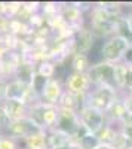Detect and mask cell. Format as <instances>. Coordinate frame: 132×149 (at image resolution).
Wrapping results in <instances>:
<instances>
[{
  "label": "cell",
  "mask_w": 132,
  "mask_h": 149,
  "mask_svg": "<svg viewBox=\"0 0 132 149\" xmlns=\"http://www.w3.org/2000/svg\"><path fill=\"white\" fill-rule=\"evenodd\" d=\"M104 115H105L107 122H110V124H119V125H120V124L128 118V112H126V107H125V103H123L122 94L113 102V104L109 107V110H107Z\"/></svg>",
  "instance_id": "12"
},
{
  "label": "cell",
  "mask_w": 132,
  "mask_h": 149,
  "mask_svg": "<svg viewBox=\"0 0 132 149\" xmlns=\"http://www.w3.org/2000/svg\"><path fill=\"white\" fill-rule=\"evenodd\" d=\"M19 143L21 142L9 137L5 133H3L2 137H0V149H19Z\"/></svg>",
  "instance_id": "23"
},
{
  "label": "cell",
  "mask_w": 132,
  "mask_h": 149,
  "mask_svg": "<svg viewBox=\"0 0 132 149\" xmlns=\"http://www.w3.org/2000/svg\"><path fill=\"white\" fill-rule=\"evenodd\" d=\"M126 94H128L129 97H132V86H131V88H128V90H126Z\"/></svg>",
  "instance_id": "33"
},
{
  "label": "cell",
  "mask_w": 132,
  "mask_h": 149,
  "mask_svg": "<svg viewBox=\"0 0 132 149\" xmlns=\"http://www.w3.org/2000/svg\"><path fill=\"white\" fill-rule=\"evenodd\" d=\"M79 128H80V119H79L77 112L59 107V118H58L55 130L61 131V133H65L73 139L76 136V133L79 131Z\"/></svg>",
  "instance_id": "9"
},
{
  "label": "cell",
  "mask_w": 132,
  "mask_h": 149,
  "mask_svg": "<svg viewBox=\"0 0 132 149\" xmlns=\"http://www.w3.org/2000/svg\"><path fill=\"white\" fill-rule=\"evenodd\" d=\"M56 70H58V66L54 64L49 60H43L36 66V73L43 76V78H46V79L56 78Z\"/></svg>",
  "instance_id": "19"
},
{
  "label": "cell",
  "mask_w": 132,
  "mask_h": 149,
  "mask_svg": "<svg viewBox=\"0 0 132 149\" xmlns=\"http://www.w3.org/2000/svg\"><path fill=\"white\" fill-rule=\"evenodd\" d=\"M91 67H92V61L86 54H74L70 58V72L88 73Z\"/></svg>",
  "instance_id": "15"
},
{
  "label": "cell",
  "mask_w": 132,
  "mask_h": 149,
  "mask_svg": "<svg viewBox=\"0 0 132 149\" xmlns=\"http://www.w3.org/2000/svg\"><path fill=\"white\" fill-rule=\"evenodd\" d=\"M6 88H8V81L0 78V104L6 100Z\"/></svg>",
  "instance_id": "27"
},
{
  "label": "cell",
  "mask_w": 132,
  "mask_h": 149,
  "mask_svg": "<svg viewBox=\"0 0 132 149\" xmlns=\"http://www.w3.org/2000/svg\"><path fill=\"white\" fill-rule=\"evenodd\" d=\"M21 145H22V149H47L46 148V133H45V130L27 137L24 142H21Z\"/></svg>",
  "instance_id": "18"
},
{
  "label": "cell",
  "mask_w": 132,
  "mask_h": 149,
  "mask_svg": "<svg viewBox=\"0 0 132 149\" xmlns=\"http://www.w3.org/2000/svg\"><path fill=\"white\" fill-rule=\"evenodd\" d=\"M46 133V148L47 149H61L71 143V137L65 133H61L55 128L45 130Z\"/></svg>",
  "instance_id": "13"
},
{
  "label": "cell",
  "mask_w": 132,
  "mask_h": 149,
  "mask_svg": "<svg viewBox=\"0 0 132 149\" xmlns=\"http://www.w3.org/2000/svg\"><path fill=\"white\" fill-rule=\"evenodd\" d=\"M132 86V69L128 70V78H126V90Z\"/></svg>",
  "instance_id": "31"
},
{
  "label": "cell",
  "mask_w": 132,
  "mask_h": 149,
  "mask_svg": "<svg viewBox=\"0 0 132 149\" xmlns=\"http://www.w3.org/2000/svg\"><path fill=\"white\" fill-rule=\"evenodd\" d=\"M77 145H79L80 149H97L101 145V142H100L97 134L88 131L86 134H83L82 137H80V140L77 142Z\"/></svg>",
  "instance_id": "20"
},
{
  "label": "cell",
  "mask_w": 132,
  "mask_h": 149,
  "mask_svg": "<svg viewBox=\"0 0 132 149\" xmlns=\"http://www.w3.org/2000/svg\"><path fill=\"white\" fill-rule=\"evenodd\" d=\"M64 88H65V91H70L79 97L85 98L88 95V93L92 90V86L88 79V73L68 72L64 79Z\"/></svg>",
  "instance_id": "7"
},
{
  "label": "cell",
  "mask_w": 132,
  "mask_h": 149,
  "mask_svg": "<svg viewBox=\"0 0 132 149\" xmlns=\"http://www.w3.org/2000/svg\"><path fill=\"white\" fill-rule=\"evenodd\" d=\"M122 98H123V103H125V107L128 112V116H132V97H129L126 93H123Z\"/></svg>",
  "instance_id": "28"
},
{
  "label": "cell",
  "mask_w": 132,
  "mask_h": 149,
  "mask_svg": "<svg viewBox=\"0 0 132 149\" xmlns=\"http://www.w3.org/2000/svg\"><path fill=\"white\" fill-rule=\"evenodd\" d=\"M119 95H120V93H119L114 86H109V85L94 86V88L88 93V95L85 97V104L105 113Z\"/></svg>",
  "instance_id": "2"
},
{
  "label": "cell",
  "mask_w": 132,
  "mask_h": 149,
  "mask_svg": "<svg viewBox=\"0 0 132 149\" xmlns=\"http://www.w3.org/2000/svg\"><path fill=\"white\" fill-rule=\"evenodd\" d=\"M79 119H80V124L85 127L89 133H94L97 134L105 124H107V119H105V115L102 112L94 109L88 104H83L79 110Z\"/></svg>",
  "instance_id": "6"
},
{
  "label": "cell",
  "mask_w": 132,
  "mask_h": 149,
  "mask_svg": "<svg viewBox=\"0 0 132 149\" xmlns=\"http://www.w3.org/2000/svg\"><path fill=\"white\" fill-rule=\"evenodd\" d=\"M9 22H10V19L0 15V36H6L10 33L9 31Z\"/></svg>",
  "instance_id": "26"
},
{
  "label": "cell",
  "mask_w": 132,
  "mask_h": 149,
  "mask_svg": "<svg viewBox=\"0 0 132 149\" xmlns=\"http://www.w3.org/2000/svg\"><path fill=\"white\" fill-rule=\"evenodd\" d=\"M91 9L85 8V3H61L59 15L65 26L73 33H76L86 26V15Z\"/></svg>",
  "instance_id": "3"
},
{
  "label": "cell",
  "mask_w": 132,
  "mask_h": 149,
  "mask_svg": "<svg viewBox=\"0 0 132 149\" xmlns=\"http://www.w3.org/2000/svg\"><path fill=\"white\" fill-rule=\"evenodd\" d=\"M111 148H113V149H131V148H129V143H128V140H126V137L123 136V133L120 131V128L117 130L114 139H113V142H111Z\"/></svg>",
  "instance_id": "22"
},
{
  "label": "cell",
  "mask_w": 132,
  "mask_h": 149,
  "mask_svg": "<svg viewBox=\"0 0 132 149\" xmlns=\"http://www.w3.org/2000/svg\"><path fill=\"white\" fill-rule=\"evenodd\" d=\"M9 118H8V115H6V112H5V109L2 107V104H0V131H5L6 130V127L9 125Z\"/></svg>",
  "instance_id": "25"
},
{
  "label": "cell",
  "mask_w": 132,
  "mask_h": 149,
  "mask_svg": "<svg viewBox=\"0 0 132 149\" xmlns=\"http://www.w3.org/2000/svg\"><path fill=\"white\" fill-rule=\"evenodd\" d=\"M88 79L92 88L100 85L114 86V64L105 63V61L92 64V67L88 72Z\"/></svg>",
  "instance_id": "5"
},
{
  "label": "cell",
  "mask_w": 132,
  "mask_h": 149,
  "mask_svg": "<svg viewBox=\"0 0 132 149\" xmlns=\"http://www.w3.org/2000/svg\"><path fill=\"white\" fill-rule=\"evenodd\" d=\"M98 40L100 39L95 36V33L88 26H85L83 29H80L79 31H76L73 34L74 54H86V55H89L91 51L95 48V45L98 43Z\"/></svg>",
  "instance_id": "8"
},
{
  "label": "cell",
  "mask_w": 132,
  "mask_h": 149,
  "mask_svg": "<svg viewBox=\"0 0 132 149\" xmlns=\"http://www.w3.org/2000/svg\"><path fill=\"white\" fill-rule=\"evenodd\" d=\"M34 74H36V67H34V66L21 63V64L16 67V70H15V73H14V78H12V79H18V81H21L22 84L30 85L31 81H33V78H34Z\"/></svg>",
  "instance_id": "17"
},
{
  "label": "cell",
  "mask_w": 132,
  "mask_h": 149,
  "mask_svg": "<svg viewBox=\"0 0 132 149\" xmlns=\"http://www.w3.org/2000/svg\"><path fill=\"white\" fill-rule=\"evenodd\" d=\"M64 82L58 78H52L47 81L45 90L40 95V102L43 104H51V106H58V102L61 95L64 94Z\"/></svg>",
  "instance_id": "10"
},
{
  "label": "cell",
  "mask_w": 132,
  "mask_h": 149,
  "mask_svg": "<svg viewBox=\"0 0 132 149\" xmlns=\"http://www.w3.org/2000/svg\"><path fill=\"white\" fill-rule=\"evenodd\" d=\"M122 63H125L126 66H128V69H132V46L126 51V54H125V57H123V61Z\"/></svg>",
  "instance_id": "30"
},
{
  "label": "cell",
  "mask_w": 132,
  "mask_h": 149,
  "mask_svg": "<svg viewBox=\"0 0 132 149\" xmlns=\"http://www.w3.org/2000/svg\"><path fill=\"white\" fill-rule=\"evenodd\" d=\"M2 107L5 109L9 121H18L27 118L30 113V106L22 103V102H15V100H5L2 103Z\"/></svg>",
  "instance_id": "11"
},
{
  "label": "cell",
  "mask_w": 132,
  "mask_h": 149,
  "mask_svg": "<svg viewBox=\"0 0 132 149\" xmlns=\"http://www.w3.org/2000/svg\"><path fill=\"white\" fill-rule=\"evenodd\" d=\"M128 66L125 63L114 64V88L123 94L126 93V78H128Z\"/></svg>",
  "instance_id": "16"
},
{
  "label": "cell",
  "mask_w": 132,
  "mask_h": 149,
  "mask_svg": "<svg viewBox=\"0 0 132 149\" xmlns=\"http://www.w3.org/2000/svg\"><path fill=\"white\" fill-rule=\"evenodd\" d=\"M83 104H85V98L79 97V95L70 93V91H64V94L61 95V98H59V102H58V107L73 110V112H77V113H79V110Z\"/></svg>",
  "instance_id": "14"
},
{
  "label": "cell",
  "mask_w": 132,
  "mask_h": 149,
  "mask_svg": "<svg viewBox=\"0 0 132 149\" xmlns=\"http://www.w3.org/2000/svg\"><path fill=\"white\" fill-rule=\"evenodd\" d=\"M47 81H49V79L40 76V74H37V73L34 74V78H33V81H31V84H30V88L33 90V93L37 95L39 98H40V95H42V93H43V90H45Z\"/></svg>",
  "instance_id": "21"
},
{
  "label": "cell",
  "mask_w": 132,
  "mask_h": 149,
  "mask_svg": "<svg viewBox=\"0 0 132 149\" xmlns=\"http://www.w3.org/2000/svg\"><path fill=\"white\" fill-rule=\"evenodd\" d=\"M120 131L123 133L129 143V148L132 149V124H120Z\"/></svg>",
  "instance_id": "24"
},
{
  "label": "cell",
  "mask_w": 132,
  "mask_h": 149,
  "mask_svg": "<svg viewBox=\"0 0 132 149\" xmlns=\"http://www.w3.org/2000/svg\"><path fill=\"white\" fill-rule=\"evenodd\" d=\"M97 149H113V148H111L110 145H105V143H101V145H100V146H98Z\"/></svg>",
  "instance_id": "32"
},
{
  "label": "cell",
  "mask_w": 132,
  "mask_h": 149,
  "mask_svg": "<svg viewBox=\"0 0 132 149\" xmlns=\"http://www.w3.org/2000/svg\"><path fill=\"white\" fill-rule=\"evenodd\" d=\"M2 136H3V133H2V131H0V137H2Z\"/></svg>",
  "instance_id": "34"
},
{
  "label": "cell",
  "mask_w": 132,
  "mask_h": 149,
  "mask_svg": "<svg viewBox=\"0 0 132 149\" xmlns=\"http://www.w3.org/2000/svg\"><path fill=\"white\" fill-rule=\"evenodd\" d=\"M43 131V128L39 125L37 122H34L31 118H24V119H18V121H10L9 125L6 127V130L3 131L5 134H8L9 137L15 139L18 142H24L27 137Z\"/></svg>",
  "instance_id": "4"
},
{
  "label": "cell",
  "mask_w": 132,
  "mask_h": 149,
  "mask_svg": "<svg viewBox=\"0 0 132 149\" xmlns=\"http://www.w3.org/2000/svg\"><path fill=\"white\" fill-rule=\"evenodd\" d=\"M129 48H131V43L122 36L114 34V36L107 37V39L101 42V49H100L101 61L111 63V64L122 63Z\"/></svg>",
  "instance_id": "1"
},
{
  "label": "cell",
  "mask_w": 132,
  "mask_h": 149,
  "mask_svg": "<svg viewBox=\"0 0 132 149\" xmlns=\"http://www.w3.org/2000/svg\"><path fill=\"white\" fill-rule=\"evenodd\" d=\"M123 21L126 24V27L129 29V31L132 33V9H126L125 15H123Z\"/></svg>",
  "instance_id": "29"
}]
</instances>
